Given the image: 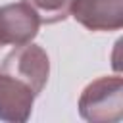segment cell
<instances>
[{
    "mask_svg": "<svg viewBox=\"0 0 123 123\" xmlns=\"http://www.w3.org/2000/svg\"><path fill=\"white\" fill-rule=\"evenodd\" d=\"M0 48H2V44H0Z\"/></svg>",
    "mask_w": 123,
    "mask_h": 123,
    "instance_id": "52a82bcc",
    "label": "cell"
},
{
    "mask_svg": "<svg viewBox=\"0 0 123 123\" xmlns=\"http://www.w3.org/2000/svg\"><path fill=\"white\" fill-rule=\"evenodd\" d=\"M40 21L37 13L25 4H6L0 8V44L21 46L31 42L38 33Z\"/></svg>",
    "mask_w": 123,
    "mask_h": 123,
    "instance_id": "277c9868",
    "label": "cell"
},
{
    "mask_svg": "<svg viewBox=\"0 0 123 123\" xmlns=\"http://www.w3.org/2000/svg\"><path fill=\"white\" fill-rule=\"evenodd\" d=\"M0 71L10 73L31 86V90L38 96L48 83L50 75V60L46 52L38 44H21L12 50L0 65Z\"/></svg>",
    "mask_w": 123,
    "mask_h": 123,
    "instance_id": "7a4b0ae2",
    "label": "cell"
},
{
    "mask_svg": "<svg viewBox=\"0 0 123 123\" xmlns=\"http://www.w3.org/2000/svg\"><path fill=\"white\" fill-rule=\"evenodd\" d=\"M69 13L88 31H117L123 27V0H73Z\"/></svg>",
    "mask_w": 123,
    "mask_h": 123,
    "instance_id": "3957f363",
    "label": "cell"
},
{
    "mask_svg": "<svg viewBox=\"0 0 123 123\" xmlns=\"http://www.w3.org/2000/svg\"><path fill=\"white\" fill-rule=\"evenodd\" d=\"M79 113L92 123H115L123 117V79L100 77L85 86L79 98Z\"/></svg>",
    "mask_w": 123,
    "mask_h": 123,
    "instance_id": "6da1fadb",
    "label": "cell"
},
{
    "mask_svg": "<svg viewBox=\"0 0 123 123\" xmlns=\"http://www.w3.org/2000/svg\"><path fill=\"white\" fill-rule=\"evenodd\" d=\"M38 17L40 23L52 25L63 21L69 15V8L73 0H23Z\"/></svg>",
    "mask_w": 123,
    "mask_h": 123,
    "instance_id": "8992f818",
    "label": "cell"
},
{
    "mask_svg": "<svg viewBox=\"0 0 123 123\" xmlns=\"http://www.w3.org/2000/svg\"><path fill=\"white\" fill-rule=\"evenodd\" d=\"M37 94L17 77L0 71V119L25 123L31 117Z\"/></svg>",
    "mask_w": 123,
    "mask_h": 123,
    "instance_id": "5b68a950",
    "label": "cell"
}]
</instances>
